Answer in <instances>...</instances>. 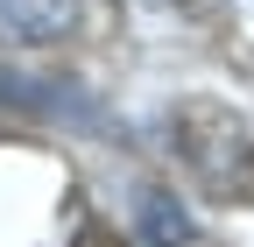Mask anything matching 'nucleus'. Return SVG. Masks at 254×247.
<instances>
[{"instance_id":"obj_1","label":"nucleus","mask_w":254,"mask_h":247,"mask_svg":"<svg viewBox=\"0 0 254 247\" xmlns=\"http://www.w3.org/2000/svg\"><path fill=\"white\" fill-rule=\"evenodd\" d=\"M71 21H78V0H0V43H21V50L71 36Z\"/></svg>"},{"instance_id":"obj_3","label":"nucleus","mask_w":254,"mask_h":247,"mask_svg":"<svg viewBox=\"0 0 254 247\" xmlns=\"http://www.w3.org/2000/svg\"><path fill=\"white\" fill-rule=\"evenodd\" d=\"M212 184H219V191H233L240 205H254V141H240V148H233V163L219 170Z\"/></svg>"},{"instance_id":"obj_2","label":"nucleus","mask_w":254,"mask_h":247,"mask_svg":"<svg viewBox=\"0 0 254 247\" xmlns=\"http://www.w3.org/2000/svg\"><path fill=\"white\" fill-rule=\"evenodd\" d=\"M134 233H141V247H184L190 240V219H184V205L170 191H148L141 212H134Z\"/></svg>"}]
</instances>
